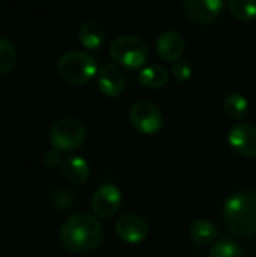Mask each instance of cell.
Segmentation results:
<instances>
[{
	"label": "cell",
	"mask_w": 256,
	"mask_h": 257,
	"mask_svg": "<svg viewBox=\"0 0 256 257\" xmlns=\"http://www.w3.org/2000/svg\"><path fill=\"white\" fill-rule=\"evenodd\" d=\"M104 238L101 223L88 212L72 214L65 220L59 230L62 247L74 254H81L95 250Z\"/></svg>",
	"instance_id": "cell-1"
},
{
	"label": "cell",
	"mask_w": 256,
	"mask_h": 257,
	"mask_svg": "<svg viewBox=\"0 0 256 257\" xmlns=\"http://www.w3.org/2000/svg\"><path fill=\"white\" fill-rule=\"evenodd\" d=\"M223 221L237 236L256 235L255 190H241L232 194L223 206Z\"/></svg>",
	"instance_id": "cell-2"
},
{
	"label": "cell",
	"mask_w": 256,
	"mask_h": 257,
	"mask_svg": "<svg viewBox=\"0 0 256 257\" xmlns=\"http://www.w3.org/2000/svg\"><path fill=\"white\" fill-rule=\"evenodd\" d=\"M97 59L81 50H74L62 54L57 60V74L59 77L72 86L86 84L91 78L98 74Z\"/></svg>",
	"instance_id": "cell-3"
},
{
	"label": "cell",
	"mask_w": 256,
	"mask_h": 257,
	"mask_svg": "<svg viewBox=\"0 0 256 257\" xmlns=\"http://www.w3.org/2000/svg\"><path fill=\"white\" fill-rule=\"evenodd\" d=\"M110 57L130 69L140 68L148 60V44L137 35H121L115 38L109 48Z\"/></svg>",
	"instance_id": "cell-4"
},
{
	"label": "cell",
	"mask_w": 256,
	"mask_h": 257,
	"mask_svg": "<svg viewBox=\"0 0 256 257\" xmlns=\"http://www.w3.org/2000/svg\"><path fill=\"white\" fill-rule=\"evenodd\" d=\"M88 136L86 125L72 116L57 119L50 128V143L59 152H71L78 149Z\"/></svg>",
	"instance_id": "cell-5"
},
{
	"label": "cell",
	"mask_w": 256,
	"mask_h": 257,
	"mask_svg": "<svg viewBox=\"0 0 256 257\" xmlns=\"http://www.w3.org/2000/svg\"><path fill=\"white\" fill-rule=\"evenodd\" d=\"M130 123L142 134H155L163 126L161 110L149 101H137L128 111Z\"/></svg>",
	"instance_id": "cell-6"
},
{
	"label": "cell",
	"mask_w": 256,
	"mask_h": 257,
	"mask_svg": "<svg viewBox=\"0 0 256 257\" xmlns=\"http://www.w3.org/2000/svg\"><path fill=\"white\" fill-rule=\"evenodd\" d=\"M225 3L222 0H186L181 3L184 15L195 24H211L222 14Z\"/></svg>",
	"instance_id": "cell-7"
},
{
	"label": "cell",
	"mask_w": 256,
	"mask_h": 257,
	"mask_svg": "<svg viewBox=\"0 0 256 257\" xmlns=\"http://www.w3.org/2000/svg\"><path fill=\"white\" fill-rule=\"evenodd\" d=\"M121 202H122L121 190L113 184H104L94 193L91 206L97 217L109 218L118 212Z\"/></svg>",
	"instance_id": "cell-8"
},
{
	"label": "cell",
	"mask_w": 256,
	"mask_h": 257,
	"mask_svg": "<svg viewBox=\"0 0 256 257\" xmlns=\"http://www.w3.org/2000/svg\"><path fill=\"white\" fill-rule=\"evenodd\" d=\"M231 148L244 158L256 157V128L247 122L235 123L228 134Z\"/></svg>",
	"instance_id": "cell-9"
},
{
	"label": "cell",
	"mask_w": 256,
	"mask_h": 257,
	"mask_svg": "<svg viewBox=\"0 0 256 257\" xmlns=\"http://www.w3.org/2000/svg\"><path fill=\"white\" fill-rule=\"evenodd\" d=\"M116 235L128 244H140L148 236L146 221L134 214H124L115 223Z\"/></svg>",
	"instance_id": "cell-10"
},
{
	"label": "cell",
	"mask_w": 256,
	"mask_h": 257,
	"mask_svg": "<svg viewBox=\"0 0 256 257\" xmlns=\"http://www.w3.org/2000/svg\"><path fill=\"white\" fill-rule=\"evenodd\" d=\"M97 83L101 93L109 98H118L125 90V77L113 63H107L100 68L97 74Z\"/></svg>",
	"instance_id": "cell-11"
},
{
	"label": "cell",
	"mask_w": 256,
	"mask_h": 257,
	"mask_svg": "<svg viewBox=\"0 0 256 257\" xmlns=\"http://www.w3.org/2000/svg\"><path fill=\"white\" fill-rule=\"evenodd\" d=\"M155 47H157V53L161 60L174 63V62L180 60V57L184 51L186 42L180 32L166 30L157 38Z\"/></svg>",
	"instance_id": "cell-12"
},
{
	"label": "cell",
	"mask_w": 256,
	"mask_h": 257,
	"mask_svg": "<svg viewBox=\"0 0 256 257\" xmlns=\"http://www.w3.org/2000/svg\"><path fill=\"white\" fill-rule=\"evenodd\" d=\"M62 175L72 185H83L88 182L91 169L84 158L78 155H71L62 163Z\"/></svg>",
	"instance_id": "cell-13"
},
{
	"label": "cell",
	"mask_w": 256,
	"mask_h": 257,
	"mask_svg": "<svg viewBox=\"0 0 256 257\" xmlns=\"http://www.w3.org/2000/svg\"><path fill=\"white\" fill-rule=\"evenodd\" d=\"M106 32L97 21H84L78 29V39L88 50H98L104 42Z\"/></svg>",
	"instance_id": "cell-14"
},
{
	"label": "cell",
	"mask_w": 256,
	"mask_h": 257,
	"mask_svg": "<svg viewBox=\"0 0 256 257\" xmlns=\"http://www.w3.org/2000/svg\"><path fill=\"white\" fill-rule=\"evenodd\" d=\"M169 81V71L161 65L145 66L139 72V83L148 89H161Z\"/></svg>",
	"instance_id": "cell-15"
},
{
	"label": "cell",
	"mask_w": 256,
	"mask_h": 257,
	"mask_svg": "<svg viewBox=\"0 0 256 257\" xmlns=\"http://www.w3.org/2000/svg\"><path fill=\"white\" fill-rule=\"evenodd\" d=\"M190 236L196 244L207 245L217 239V227L208 220H196L190 226Z\"/></svg>",
	"instance_id": "cell-16"
},
{
	"label": "cell",
	"mask_w": 256,
	"mask_h": 257,
	"mask_svg": "<svg viewBox=\"0 0 256 257\" xmlns=\"http://www.w3.org/2000/svg\"><path fill=\"white\" fill-rule=\"evenodd\" d=\"M223 110L231 119L241 120L247 114L249 102L241 93H229L223 101Z\"/></svg>",
	"instance_id": "cell-17"
},
{
	"label": "cell",
	"mask_w": 256,
	"mask_h": 257,
	"mask_svg": "<svg viewBox=\"0 0 256 257\" xmlns=\"http://www.w3.org/2000/svg\"><path fill=\"white\" fill-rule=\"evenodd\" d=\"M17 63V50L14 44L0 36V77L9 74Z\"/></svg>",
	"instance_id": "cell-18"
},
{
	"label": "cell",
	"mask_w": 256,
	"mask_h": 257,
	"mask_svg": "<svg viewBox=\"0 0 256 257\" xmlns=\"http://www.w3.org/2000/svg\"><path fill=\"white\" fill-rule=\"evenodd\" d=\"M231 14L243 21H252L256 18V0H231L229 2Z\"/></svg>",
	"instance_id": "cell-19"
},
{
	"label": "cell",
	"mask_w": 256,
	"mask_h": 257,
	"mask_svg": "<svg viewBox=\"0 0 256 257\" xmlns=\"http://www.w3.org/2000/svg\"><path fill=\"white\" fill-rule=\"evenodd\" d=\"M210 257H243V248L235 241L222 239L211 247Z\"/></svg>",
	"instance_id": "cell-20"
},
{
	"label": "cell",
	"mask_w": 256,
	"mask_h": 257,
	"mask_svg": "<svg viewBox=\"0 0 256 257\" xmlns=\"http://www.w3.org/2000/svg\"><path fill=\"white\" fill-rule=\"evenodd\" d=\"M50 202L57 209H68L74 203V196L69 190L63 188V187H57L51 191Z\"/></svg>",
	"instance_id": "cell-21"
},
{
	"label": "cell",
	"mask_w": 256,
	"mask_h": 257,
	"mask_svg": "<svg viewBox=\"0 0 256 257\" xmlns=\"http://www.w3.org/2000/svg\"><path fill=\"white\" fill-rule=\"evenodd\" d=\"M170 72L175 77V80H178L180 83H184L192 77V66L186 60H177V62L172 63Z\"/></svg>",
	"instance_id": "cell-22"
},
{
	"label": "cell",
	"mask_w": 256,
	"mask_h": 257,
	"mask_svg": "<svg viewBox=\"0 0 256 257\" xmlns=\"http://www.w3.org/2000/svg\"><path fill=\"white\" fill-rule=\"evenodd\" d=\"M42 161H44V164H45L48 169H54V167H57L60 163H63V161H62L60 152L56 151V149L47 151V152L44 154V157H42Z\"/></svg>",
	"instance_id": "cell-23"
}]
</instances>
